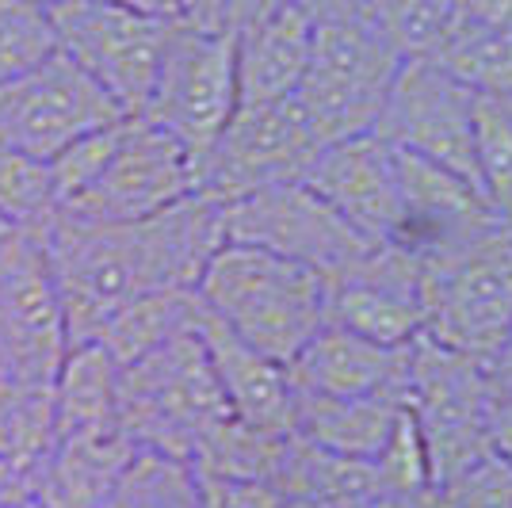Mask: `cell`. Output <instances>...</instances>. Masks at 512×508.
<instances>
[{
    "mask_svg": "<svg viewBox=\"0 0 512 508\" xmlns=\"http://www.w3.org/2000/svg\"><path fill=\"white\" fill-rule=\"evenodd\" d=\"M402 405L421 432L436 489L493 455L497 379L490 363L417 337L409 344Z\"/></svg>",
    "mask_w": 512,
    "mask_h": 508,
    "instance_id": "5b68a950",
    "label": "cell"
},
{
    "mask_svg": "<svg viewBox=\"0 0 512 508\" xmlns=\"http://www.w3.org/2000/svg\"><path fill=\"white\" fill-rule=\"evenodd\" d=\"M237 39L207 35L192 27H172V39L161 58V73L142 107V119L169 130L192 153L195 176L199 161L211 153L218 134L237 111Z\"/></svg>",
    "mask_w": 512,
    "mask_h": 508,
    "instance_id": "ba28073f",
    "label": "cell"
},
{
    "mask_svg": "<svg viewBox=\"0 0 512 508\" xmlns=\"http://www.w3.org/2000/svg\"><path fill=\"white\" fill-rule=\"evenodd\" d=\"M406 348H386L356 337L341 325H321L295 360L287 363L295 390L321 398H371V394H402L406 386Z\"/></svg>",
    "mask_w": 512,
    "mask_h": 508,
    "instance_id": "ac0fdd59",
    "label": "cell"
},
{
    "mask_svg": "<svg viewBox=\"0 0 512 508\" xmlns=\"http://www.w3.org/2000/svg\"><path fill=\"white\" fill-rule=\"evenodd\" d=\"M119 428V363L96 340L69 344L54 375V440Z\"/></svg>",
    "mask_w": 512,
    "mask_h": 508,
    "instance_id": "7402d4cb",
    "label": "cell"
},
{
    "mask_svg": "<svg viewBox=\"0 0 512 508\" xmlns=\"http://www.w3.org/2000/svg\"><path fill=\"white\" fill-rule=\"evenodd\" d=\"M234 39L241 104H272L299 92L310 46H314V20L302 4L279 0L268 12L245 23Z\"/></svg>",
    "mask_w": 512,
    "mask_h": 508,
    "instance_id": "d6986e66",
    "label": "cell"
},
{
    "mask_svg": "<svg viewBox=\"0 0 512 508\" xmlns=\"http://www.w3.org/2000/svg\"><path fill=\"white\" fill-rule=\"evenodd\" d=\"M295 4H302V8L310 12V20H314V23L363 20V12H367V0H295Z\"/></svg>",
    "mask_w": 512,
    "mask_h": 508,
    "instance_id": "d590c367",
    "label": "cell"
},
{
    "mask_svg": "<svg viewBox=\"0 0 512 508\" xmlns=\"http://www.w3.org/2000/svg\"><path fill=\"white\" fill-rule=\"evenodd\" d=\"M69 352L62 298L39 230L0 241V375L54 386Z\"/></svg>",
    "mask_w": 512,
    "mask_h": 508,
    "instance_id": "7c38bea8",
    "label": "cell"
},
{
    "mask_svg": "<svg viewBox=\"0 0 512 508\" xmlns=\"http://www.w3.org/2000/svg\"><path fill=\"white\" fill-rule=\"evenodd\" d=\"M100 4L134 8V12H146V16H165V20H172V4H169V0H100Z\"/></svg>",
    "mask_w": 512,
    "mask_h": 508,
    "instance_id": "ab89813d",
    "label": "cell"
},
{
    "mask_svg": "<svg viewBox=\"0 0 512 508\" xmlns=\"http://www.w3.org/2000/svg\"><path fill=\"white\" fill-rule=\"evenodd\" d=\"M58 214L50 165L20 149L0 146V222L12 230H43Z\"/></svg>",
    "mask_w": 512,
    "mask_h": 508,
    "instance_id": "83f0119b",
    "label": "cell"
},
{
    "mask_svg": "<svg viewBox=\"0 0 512 508\" xmlns=\"http://www.w3.org/2000/svg\"><path fill=\"white\" fill-rule=\"evenodd\" d=\"M493 451L512 459V386L497 390V405H493Z\"/></svg>",
    "mask_w": 512,
    "mask_h": 508,
    "instance_id": "8d00e7d4",
    "label": "cell"
},
{
    "mask_svg": "<svg viewBox=\"0 0 512 508\" xmlns=\"http://www.w3.org/2000/svg\"><path fill=\"white\" fill-rule=\"evenodd\" d=\"M474 157H478V180H482L486 199L512 226V100L478 96Z\"/></svg>",
    "mask_w": 512,
    "mask_h": 508,
    "instance_id": "f1b7e54d",
    "label": "cell"
},
{
    "mask_svg": "<svg viewBox=\"0 0 512 508\" xmlns=\"http://www.w3.org/2000/svg\"><path fill=\"white\" fill-rule=\"evenodd\" d=\"M402 62L406 58L367 20L314 23V46L295 100L325 146L375 130Z\"/></svg>",
    "mask_w": 512,
    "mask_h": 508,
    "instance_id": "8992f818",
    "label": "cell"
},
{
    "mask_svg": "<svg viewBox=\"0 0 512 508\" xmlns=\"http://www.w3.org/2000/svg\"><path fill=\"white\" fill-rule=\"evenodd\" d=\"M119 119H127V111L62 50L0 85V146L39 161Z\"/></svg>",
    "mask_w": 512,
    "mask_h": 508,
    "instance_id": "4fadbf2b",
    "label": "cell"
},
{
    "mask_svg": "<svg viewBox=\"0 0 512 508\" xmlns=\"http://www.w3.org/2000/svg\"><path fill=\"white\" fill-rule=\"evenodd\" d=\"M302 184L321 195L352 230L383 245L402 226V184L398 153L379 134H356L321 146Z\"/></svg>",
    "mask_w": 512,
    "mask_h": 508,
    "instance_id": "9a60e30c",
    "label": "cell"
},
{
    "mask_svg": "<svg viewBox=\"0 0 512 508\" xmlns=\"http://www.w3.org/2000/svg\"><path fill=\"white\" fill-rule=\"evenodd\" d=\"M440 493L448 508H512V459L493 451Z\"/></svg>",
    "mask_w": 512,
    "mask_h": 508,
    "instance_id": "d6a6232c",
    "label": "cell"
},
{
    "mask_svg": "<svg viewBox=\"0 0 512 508\" xmlns=\"http://www.w3.org/2000/svg\"><path fill=\"white\" fill-rule=\"evenodd\" d=\"M104 508H199L192 463L157 451H134Z\"/></svg>",
    "mask_w": 512,
    "mask_h": 508,
    "instance_id": "484cf974",
    "label": "cell"
},
{
    "mask_svg": "<svg viewBox=\"0 0 512 508\" xmlns=\"http://www.w3.org/2000/svg\"><path fill=\"white\" fill-rule=\"evenodd\" d=\"M195 191L199 176L184 142L142 115H127L104 172L58 211L81 222H138Z\"/></svg>",
    "mask_w": 512,
    "mask_h": 508,
    "instance_id": "5bb4252c",
    "label": "cell"
},
{
    "mask_svg": "<svg viewBox=\"0 0 512 508\" xmlns=\"http://www.w3.org/2000/svg\"><path fill=\"white\" fill-rule=\"evenodd\" d=\"M402 413V394L321 398L295 390V432L344 459H375Z\"/></svg>",
    "mask_w": 512,
    "mask_h": 508,
    "instance_id": "44dd1931",
    "label": "cell"
},
{
    "mask_svg": "<svg viewBox=\"0 0 512 508\" xmlns=\"http://www.w3.org/2000/svg\"><path fill=\"white\" fill-rule=\"evenodd\" d=\"M425 497H398V493H390L386 486H375L371 493H363L360 501H352V505L344 508H421Z\"/></svg>",
    "mask_w": 512,
    "mask_h": 508,
    "instance_id": "74e56055",
    "label": "cell"
},
{
    "mask_svg": "<svg viewBox=\"0 0 512 508\" xmlns=\"http://www.w3.org/2000/svg\"><path fill=\"white\" fill-rule=\"evenodd\" d=\"M138 447L123 428L62 436L31 474V497L43 508H104L111 486L127 470Z\"/></svg>",
    "mask_w": 512,
    "mask_h": 508,
    "instance_id": "ffe728a7",
    "label": "cell"
},
{
    "mask_svg": "<svg viewBox=\"0 0 512 508\" xmlns=\"http://www.w3.org/2000/svg\"><path fill=\"white\" fill-rule=\"evenodd\" d=\"M172 23L207 31V35H234L237 0H169Z\"/></svg>",
    "mask_w": 512,
    "mask_h": 508,
    "instance_id": "e575fe53",
    "label": "cell"
},
{
    "mask_svg": "<svg viewBox=\"0 0 512 508\" xmlns=\"http://www.w3.org/2000/svg\"><path fill=\"white\" fill-rule=\"evenodd\" d=\"M199 306L234 337L291 363L325 325V276L256 245L222 241L195 283Z\"/></svg>",
    "mask_w": 512,
    "mask_h": 508,
    "instance_id": "7a4b0ae2",
    "label": "cell"
},
{
    "mask_svg": "<svg viewBox=\"0 0 512 508\" xmlns=\"http://www.w3.org/2000/svg\"><path fill=\"white\" fill-rule=\"evenodd\" d=\"M222 237L299 260L325 279L344 276L375 249L302 180L222 203Z\"/></svg>",
    "mask_w": 512,
    "mask_h": 508,
    "instance_id": "30bf717a",
    "label": "cell"
},
{
    "mask_svg": "<svg viewBox=\"0 0 512 508\" xmlns=\"http://www.w3.org/2000/svg\"><path fill=\"white\" fill-rule=\"evenodd\" d=\"M432 62L451 69L478 96L512 100V31H486L459 20V31Z\"/></svg>",
    "mask_w": 512,
    "mask_h": 508,
    "instance_id": "4316f807",
    "label": "cell"
},
{
    "mask_svg": "<svg viewBox=\"0 0 512 508\" xmlns=\"http://www.w3.org/2000/svg\"><path fill=\"white\" fill-rule=\"evenodd\" d=\"M226 417L234 413L195 325L119 367V428L138 451L192 463Z\"/></svg>",
    "mask_w": 512,
    "mask_h": 508,
    "instance_id": "3957f363",
    "label": "cell"
},
{
    "mask_svg": "<svg viewBox=\"0 0 512 508\" xmlns=\"http://www.w3.org/2000/svg\"><path fill=\"white\" fill-rule=\"evenodd\" d=\"M363 20L371 23L402 58H440L459 31V0H367Z\"/></svg>",
    "mask_w": 512,
    "mask_h": 508,
    "instance_id": "d4e9b609",
    "label": "cell"
},
{
    "mask_svg": "<svg viewBox=\"0 0 512 508\" xmlns=\"http://www.w3.org/2000/svg\"><path fill=\"white\" fill-rule=\"evenodd\" d=\"M421 337L493 363L512 329V226L421 260Z\"/></svg>",
    "mask_w": 512,
    "mask_h": 508,
    "instance_id": "277c9868",
    "label": "cell"
},
{
    "mask_svg": "<svg viewBox=\"0 0 512 508\" xmlns=\"http://www.w3.org/2000/svg\"><path fill=\"white\" fill-rule=\"evenodd\" d=\"M123 123H127V119H119V123H111V127L92 130V134L69 142L62 153H54V157L46 161V165H50V180H54V195H58V207H65L69 199H77V195L104 172L107 157H111V149H115L119 134H123Z\"/></svg>",
    "mask_w": 512,
    "mask_h": 508,
    "instance_id": "1f68e13d",
    "label": "cell"
},
{
    "mask_svg": "<svg viewBox=\"0 0 512 508\" xmlns=\"http://www.w3.org/2000/svg\"><path fill=\"white\" fill-rule=\"evenodd\" d=\"M474 111L478 92L463 85L451 69L432 58H406L371 134L482 188L474 157Z\"/></svg>",
    "mask_w": 512,
    "mask_h": 508,
    "instance_id": "8fae6325",
    "label": "cell"
},
{
    "mask_svg": "<svg viewBox=\"0 0 512 508\" xmlns=\"http://www.w3.org/2000/svg\"><path fill=\"white\" fill-rule=\"evenodd\" d=\"M371 466H375L379 482L390 493H398V497H425L428 489H436L432 466H428V451L421 444V432H417L413 417L406 413V405H402L398 421L390 428L386 444L379 447V455L371 459Z\"/></svg>",
    "mask_w": 512,
    "mask_h": 508,
    "instance_id": "4dcf8cb0",
    "label": "cell"
},
{
    "mask_svg": "<svg viewBox=\"0 0 512 508\" xmlns=\"http://www.w3.org/2000/svg\"><path fill=\"white\" fill-rule=\"evenodd\" d=\"M195 291H153V295L130 298L100 325L96 344L107 348V356L119 363H134L138 356L153 352L157 344L184 333L195 325Z\"/></svg>",
    "mask_w": 512,
    "mask_h": 508,
    "instance_id": "603a6c76",
    "label": "cell"
},
{
    "mask_svg": "<svg viewBox=\"0 0 512 508\" xmlns=\"http://www.w3.org/2000/svg\"><path fill=\"white\" fill-rule=\"evenodd\" d=\"M58 50L85 69L127 115H142L176 23L100 0H46Z\"/></svg>",
    "mask_w": 512,
    "mask_h": 508,
    "instance_id": "52a82bcc",
    "label": "cell"
},
{
    "mask_svg": "<svg viewBox=\"0 0 512 508\" xmlns=\"http://www.w3.org/2000/svg\"><path fill=\"white\" fill-rule=\"evenodd\" d=\"M58 50L46 0H0V85L16 81Z\"/></svg>",
    "mask_w": 512,
    "mask_h": 508,
    "instance_id": "f546056e",
    "label": "cell"
},
{
    "mask_svg": "<svg viewBox=\"0 0 512 508\" xmlns=\"http://www.w3.org/2000/svg\"><path fill=\"white\" fill-rule=\"evenodd\" d=\"M283 508H325V505H314V501H295V497H283Z\"/></svg>",
    "mask_w": 512,
    "mask_h": 508,
    "instance_id": "b9f144b4",
    "label": "cell"
},
{
    "mask_svg": "<svg viewBox=\"0 0 512 508\" xmlns=\"http://www.w3.org/2000/svg\"><path fill=\"white\" fill-rule=\"evenodd\" d=\"M43 245L62 298L69 344L96 340L119 306L153 291H195L207 260L226 241L222 203L195 191L138 222H81L54 214Z\"/></svg>",
    "mask_w": 512,
    "mask_h": 508,
    "instance_id": "6da1fadb",
    "label": "cell"
},
{
    "mask_svg": "<svg viewBox=\"0 0 512 508\" xmlns=\"http://www.w3.org/2000/svg\"><path fill=\"white\" fill-rule=\"evenodd\" d=\"M195 486H199V508H283V493L268 482H245V478L195 470Z\"/></svg>",
    "mask_w": 512,
    "mask_h": 508,
    "instance_id": "836d02e7",
    "label": "cell"
},
{
    "mask_svg": "<svg viewBox=\"0 0 512 508\" xmlns=\"http://www.w3.org/2000/svg\"><path fill=\"white\" fill-rule=\"evenodd\" d=\"M195 333L207 348L218 390L237 421L272 428V432H295V382H291L287 363H276L272 356L256 352L253 344L234 337L203 306L195 310Z\"/></svg>",
    "mask_w": 512,
    "mask_h": 508,
    "instance_id": "e0dca14e",
    "label": "cell"
},
{
    "mask_svg": "<svg viewBox=\"0 0 512 508\" xmlns=\"http://www.w3.org/2000/svg\"><path fill=\"white\" fill-rule=\"evenodd\" d=\"M295 432H272V428H256L237 417L214 428L207 444L195 451L192 466L207 474H226V478H245V482H268L279 489V474L287 463Z\"/></svg>",
    "mask_w": 512,
    "mask_h": 508,
    "instance_id": "cb8c5ba5",
    "label": "cell"
},
{
    "mask_svg": "<svg viewBox=\"0 0 512 508\" xmlns=\"http://www.w3.org/2000/svg\"><path fill=\"white\" fill-rule=\"evenodd\" d=\"M0 508H43L31 493H0Z\"/></svg>",
    "mask_w": 512,
    "mask_h": 508,
    "instance_id": "60d3db41",
    "label": "cell"
},
{
    "mask_svg": "<svg viewBox=\"0 0 512 508\" xmlns=\"http://www.w3.org/2000/svg\"><path fill=\"white\" fill-rule=\"evenodd\" d=\"M398 153V184H402V226L394 245H402L417 260L448 253L478 233L501 226L505 218L493 211L486 191L470 180L432 165L425 157Z\"/></svg>",
    "mask_w": 512,
    "mask_h": 508,
    "instance_id": "2e32d148",
    "label": "cell"
},
{
    "mask_svg": "<svg viewBox=\"0 0 512 508\" xmlns=\"http://www.w3.org/2000/svg\"><path fill=\"white\" fill-rule=\"evenodd\" d=\"M490 367H493V379H497V390L512 386V329H509V337H505V344H501V352H497V360H493Z\"/></svg>",
    "mask_w": 512,
    "mask_h": 508,
    "instance_id": "f35d334b",
    "label": "cell"
},
{
    "mask_svg": "<svg viewBox=\"0 0 512 508\" xmlns=\"http://www.w3.org/2000/svg\"><path fill=\"white\" fill-rule=\"evenodd\" d=\"M314 123L295 96L272 104H241L211 153L199 161V191L230 203L260 188L302 180L321 153Z\"/></svg>",
    "mask_w": 512,
    "mask_h": 508,
    "instance_id": "9c48e42d",
    "label": "cell"
},
{
    "mask_svg": "<svg viewBox=\"0 0 512 508\" xmlns=\"http://www.w3.org/2000/svg\"><path fill=\"white\" fill-rule=\"evenodd\" d=\"M8 230H12V226H4V222H0V241H4V237H8Z\"/></svg>",
    "mask_w": 512,
    "mask_h": 508,
    "instance_id": "7bdbcfd3",
    "label": "cell"
}]
</instances>
